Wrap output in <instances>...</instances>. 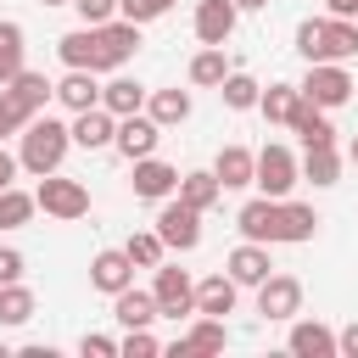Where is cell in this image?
<instances>
[{
	"label": "cell",
	"mask_w": 358,
	"mask_h": 358,
	"mask_svg": "<svg viewBox=\"0 0 358 358\" xmlns=\"http://www.w3.org/2000/svg\"><path fill=\"white\" fill-rule=\"evenodd\" d=\"M17 140H22L17 168H28L34 179H39V173H56V168H62V157L73 151V129H67L62 117H39V112L28 117V129H22Z\"/></svg>",
	"instance_id": "cell-1"
},
{
	"label": "cell",
	"mask_w": 358,
	"mask_h": 358,
	"mask_svg": "<svg viewBox=\"0 0 358 358\" xmlns=\"http://www.w3.org/2000/svg\"><path fill=\"white\" fill-rule=\"evenodd\" d=\"M296 50L308 62H352L358 56V22H347V17H308V22H296Z\"/></svg>",
	"instance_id": "cell-2"
},
{
	"label": "cell",
	"mask_w": 358,
	"mask_h": 358,
	"mask_svg": "<svg viewBox=\"0 0 358 358\" xmlns=\"http://www.w3.org/2000/svg\"><path fill=\"white\" fill-rule=\"evenodd\" d=\"M302 90V101H313V106H324V112H336V106H347L352 101V73L341 67V62H308V78L296 84Z\"/></svg>",
	"instance_id": "cell-3"
},
{
	"label": "cell",
	"mask_w": 358,
	"mask_h": 358,
	"mask_svg": "<svg viewBox=\"0 0 358 358\" xmlns=\"http://www.w3.org/2000/svg\"><path fill=\"white\" fill-rule=\"evenodd\" d=\"M252 185H257L263 196L285 201V196L302 185V168H296V157H291L285 145H263V151H257V162H252Z\"/></svg>",
	"instance_id": "cell-4"
},
{
	"label": "cell",
	"mask_w": 358,
	"mask_h": 358,
	"mask_svg": "<svg viewBox=\"0 0 358 358\" xmlns=\"http://www.w3.org/2000/svg\"><path fill=\"white\" fill-rule=\"evenodd\" d=\"M34 201L45 207V218H62V224H73V218L90 213V190H84L78 179H62V168H56V173H39Z\"/></svg>",
	"instance_id": "cell-5"
},
{
	"label": "cell",
	"mask_w": 358,
	"mask_h": 358,
	"mask_svg": "<svg viewBox=\"0 0 358 358\" xmlns=\"http://www.w3.org/2000/svg\"><path fill=\"white\" fill-rule=\"evenodd\" d=\"M157 235H162L168 252H196V246H201V213H196L190 201L168 196V201L157 207Z\"/></svg>",
	"instance_id": "cell-6"
},
{
	"label": "cell",
	"mask_w": 358,
	"mask_h": 358,
	"mask_svg": "<svg viewBox=\"0 0 358 358\" xmlns=\"http://www.w3.org/2000/svg\"><path fill=\"white\" fill-rule=\"evenodd\" d=\"M151 296H157V313H162V319H185V313H196V280H190L185 268H162V263H157Z\"/></svg>",
	"instance_id": "cell-7"
},
{
	"label": "cell",
	"mask_w": 358,
	"mask_h": 358,
	"mask_svg": "<svg viewBox=\"0 0 358 358\" xmlns=\"http://www.w3.org/2000/svg\"><path fill=\"white\" fill-rule=\"evenodd\" d=\"M257 313L274 319V324H291V319L302 313V280H296V274H268V280L257 285Z\"/></svg>",
	"instance_id": "cell-8"
},
{
	"label": "cell",
	"mask_w": 358,
	"mask_h": 358,
	"mask_svg": "<svg viewBox=\"0 0 358 358\" xmlns=\"http://www.w3.org/2000/svg\"><path fill=\"white\" fill-rule=\"evenodd\" d=\"M95 50H101V73H117V67L140 50V22H129V17L101 22V28H95Z\"/></svg>",
	"instance_id": "cell-9"
},
{
	"label": "cell",
	"mask_w": 358,
	"mask_h": 358,
	"mask_svg": "<svg viewBox=\"0 0 358 358\" xmlns=\"http://www.w3.org/2000/svg\"><path fill=\"white\" fill-rule=\"evenodd\" d=\"M157 140H162V123H157V117H145V112H129V117H117V134H112V145H117L129 162L151 157V151H157Z\"/></svg>",
	"instance_id": "cell-10"
},
{
	"label": "cell",
	"mask_w": 358,
	"mask_h": 358,
	"mask_svg": "<svg viewBox=\"0 0 358 358\" xmlns=\"http://www.w3.org/2000/svg\"><path fill=\"white\" fill-rule=\"evenodd\" d=\"M129 185H134V196H140V201H168V196L179 190V168H173V162H162V157L151 151V157H140V162H134V179H129Z\"/></svg>",
	"instance_id": "cell-11"
},
{
	"label": "cell",
	"mask_w": 358,
	"mask_h": 358,
	"mask_svg": "<svg viewBox=\"0 0 358 358\" xmlns=\"http://www.w3.org/2000/svg\"><path fill=\"white\" fill-rule=\"evenodd\" d=\"M235 229L241 241H263V246H280V201L274 196H257L235 213Z\"/></svg>",
	"instance_id": "cell-12"
},
{
	"label": "cell",
	"mask_w": 358,
	"mask_h": 358,
	"mask_svg": "<svg viewBox=\"0 0 358 358\" xmlns=\"http://www.w3.org/2000/svg\"><path fill=\"white\" fill-rule=\"evenodd\" d=\"M224 274H229L235 285H252V291H257V285L274 274V263H268V246H263V241H241V246L224 257Z\"/></svg>",
	"instance_id": "cell-13"
},
{
	"label": "cell",
	"mask_w": 358,
	"mask_h": 358,
	"mask_svg": "<svg viewBox=\"0 0 358 358\" xmlns=\"http://www.w3.org/2000/svg\"><path fill=\"white\" fill-rule=\"evenodd\" d=\"M73 145L78 151H106L112 145V134H117V117L106 112V106H84V112H73Z\"/></svg>",
	"instance_id": "cell-14"
},
{
	"label": "cell",
	"mask_w": 358,
	"mask_h": 358,
	"mask_svg": "<svg viewBox=\"0 0 358 358\" xmlns=\"http://www.w3.org/2000/svg\"><path fill=\"white\" fill-rule=\"evenodd\" d=\"M90 285L106 291V296H117L123 285H134V263H129V252H123V246L95 252V257H90Z\"/></svg>",
	"instance_id": "cell-15"
},
{
	"label": "cell",
	"mask_w": 358,
	"mask_h": 358,
	"mask_svg": "<svg viewBox=\"0 0 358 358\" xmlns=\"http://www.w3.org/2000/svg\"><path fill=\"white\" fill-rule=\"evenodd\" d=\"M285 352H296V358H336V330L319 324V319H291Z\"/></svg>",
	"instance_id": "cell-16"
},
{
	"label": "cell",
	"mask_w": 358,
	"mask_h": 358,
	"mask_svg": "<svg viewBox=\"0 0 358 358\" xmlns=\"http://www.w3.org/2000/svg\"><path fill=\"white\" fill-rule=\"evenodd\" d=\"M112 319H117L123 330H145V324H157L162 313H157V296H151V291H134V285H123V291L112 296Z\"/></svg>",
	"instance_id": "cell-17"
},
{
	"label": "cell",
	"mask_w": 358,
	"mask_h": 358,
	"mask_svg": "<svg viewBox=\"0 0 358 358\" xmlns=\"http://www.w3.org/2000/svg\"><path fill=\"white\" fill-rule=\"evenodd\" d=\"M229 347V330H224V319H213V313H201L179 341H173V352L179 358H196V352H224Z\"/></svg>",
	"instance_id": "cell-18"
},
{
	"label": "cell",
	"mask_w": 358,
	"mask_h": 358,
	"mask_svg": "<svg viewBox=\"0 0 358 358\" xmlns=\"http://www.w3.org/2000/svg\"><path fill=\"white\" fill-rule=\"evenodd\" d=\"M235 6L229 0H201L196 6V39L201 45H229V34H235Z\"/></svg>",
	"instance_id": "cell-19"
},
{
	"label": "cell",
	"mask_w": 358,
	"mask_h": 358,
	"mask_svg": "<svg viewBox=\"0 0 358 358\" xmlns=\"http://www.w3.org/2000/svg\"><path fill=\"white\" fill-rule=\"evenodd\" d=\"M56 101H62L67 112L101 106V84H95V73H90V67H67V73L56 78Z\"/></svg>",
	"instance_id": "cell-20"
},
{
	"label": "cell",
	"mask_w": 358,
	"mask_h": 358,
	"mask_svg": "<svg viewBox=\"0 0 358 358\" xmlns=\"http://www.w3.org/2000/svg\"><path fill=\"white\" fill-rule=\"evenodd\" d=\"M235 296H241V285H235L229 274H207V280H196V313L224 319V313H235Z\"/></svg>",
	"instance_id": "cell-21"
},
{
	"label": "cell",
	"mask_w": 358,
	"mask_h": 358,
	"mask_svg": "<svg viewBox=\"0 0 358 358\" xmlns=\"http://www.w3.org/2000/svg\"><path fill=\"white\" fill-rule=\"evenodd\" d=\"M285 129H296V140H302V145H336L330 112H324V106H313V101H302V106L291 112V123H285Z\"/></svg>",
	"instance_id": "cell-22"
},
{
	"label": "cell",
	"mask_w": 358,
	"mask_h": 358,
	"mask_svg": "<svg viewBox=\"0 0 358 358\" xmlns=\"http://www.w3.org/2000/svg\"><path fill=\"white\" fill-rule=\"evenodd\" d=\"M179 201H190L196 213H207V207H218L224 201V185H218V173L213 168H196V173H179V190H173Z\"/></svg>",
	"instance_id": "cell-23"
},
{
	"label": "cell",
	"mask_w": 358,
	"mask_h": 358,
	"mask_svg": "<svg viewBox=\"0 0 358 358\" xmlns=\"http://www.w3.org/2000/svg\"><path fill=\"white\" fill-rule=\"evenodd\" d=\"M319 235V213L308 207V201H280V241L285 246H302V241H313Z\"/></svg>",
	"instance_id": "cell-24"
},
{
	"label": "cell",
	"mask_w": 358,
	"mask_h": 358,
	"mask_svg": "<svg viewBox=\"0 0 358 358\" xmlns=\"http://www.w3.org/2000/svg\"><path fill=\"white\" fill-rule=\"evenodd\" d=\"M22 67H28V34H22V22L0 17V84H11Z\"/></svg>",
	"instance_id": "cell-25"
},
{
	"label": "cell",
	"mask_w": 358,
	"mask_h": 358,
	"mask_svg": "<svg viewBox=\"0 0 358 358\" xmlns=\"http://www.w3.org/2000/svg\"><path fill=\"white\" fill-rule=\"evenodd\" d=\"M56 56H62L67 67H90V73H101V50H95V28L84 22V28H73V34H62V39H56Z\"/></svg>",
	"instance_id": "cell-26"
},
{
	"label": "cell",
	"mask_w": 358,
	"mask_h": 358,
	"mask_svg": "<svg viewBox=\"0 0 358 358\" xmlns=\"http://www.w3.org/2000/svg\"><path fill=\"white\" fill-rule=\"evenodd\" d=\"M252 162H257V151H246V145H224V151L213 157V173H218L224 190H241V185H252Z\"/></svg>",
	"instance_id": "cell-27"
},
{
	"label": "cell",
	"mask_w": 358,
	"mask_h": 358,
	"mask_svg": "<svg viewBox=\"0 0 358 358\" xmlns=\"http://www.w3.org/2000/svg\"><path fill=\"white\" fill-rule=\"evenodd\" d=\"M101 106L112 112V117H129V112H145V84H134V78H112V84H101Z\"/></svg>",
	"instance_id": "cell-28"
},
{
	"label": "cell",
	"mask_w": 358,
	"mask_h": 358,
	"mask_svg": "<svg viewBox=\"0 0 358 358\" xmlns=\"http://www.w3.org/2000/svg\"><path fill=\"white\" fill-rule=\"evenodd\" d=\"M296 168H302V179L319 185V190L341 179V157H336V145H302V162H296Z\"/></svg>",
	"instance_id": "cell-29"
},
{
	"label": "cell",
	"mask_w": 358,
	"mask_h": 358,
	"mask_svg": "<svg viewBox=\"0 0 358 358\" xmlns=\"http://www.w3.org/2000/svg\"><path fill=\"white\" fill-rule=\"evenodd\" d=\"M0 90H11L28 112H45V101H56V84H50L45 73H34V67H22V73H17L11 84H0Z\"/></svg>",
	"instance_id": "cell-30"
},
{
	"label": "cell",
	"mask_w": 358,
	"mask_h": 358,
	"mask_svg": "<svg viewBox=\"0 0 358 358\" xmlns=\"http://www.w3.org/2000/svg\"><path fill=\"white\" fill-rule=\"evenodd\" d=\"M145 117H157L162 129L185 123V117H190V90H151V95H145Z\"/></svg>",
	"instance_id": "cell-31"
},
{
	"label": "cell",
	"mask_w": 358,
	"mask_h": 358,
	"mask_svg": "<svg viewBox=\"0 0 358 358\" xmlns=\"http://www.w3.org/2000/svg\"><path fill=\"white\" fill-rule=\"evenodd\" d=\"M224 73H229L224 45H201V50L190 56V84H196V90H218V84H224Z\"/></svg>",
	"instance_id": "cell-32"
},
{
	"label": "cell",
	"mask_w": 358,
	"mask_h": 358,
	"mask_svg": "<svg viewBox=\"0 0 358 358\" xmlns=\"http://www.w3.org/2000/svg\"><path fill=\"white\" fill-rule=\"evenodd\" d=\"M218 95H224V106H229V112H252V106H257V95H263V84H257L252 73H235V67H229V73H224V84H218Z\"/></svg>",
	"instance_id": "cell-33"
},
{
	"label": "cell",
	"mask_w": 358,
	"mask_h": 358,
	"mask_svg": "<svg viewBox=\"0 0 358 358\" xmlns=\"http://www.w3.org/2000/svg\"><path fill=\"white\" fill-rule=\"evenodd\" d=\"M296 106H302V90H296V84H268V90L257 95V112H263L268 123H291Z\"/></svg>",
	"instance_id": "cell-34"
},
{
	"label": "cell",
	"mask_w": 358,
	"mask_h": 358,
	"mask_svg": "<svg viewBox=\"0 0 358 358\" xmlns=\"http://www.w3.org/2000/svg\"><path fill=\"white\" fill-rule=\"evenodd\" d=\"M28 319H34V291H28L22 280H6V285H0V324L17 330V324H28Z\"/></svg>",
	"instance_id": "cell-35"
},
{
	"label": "cell",
	"mask_w": 358,
	"mask_h": 358,
	"mask_svg": "<svg viewBox=\"0 0 358 358\" xmlns=\"http://www.w3.org/2000/svg\"><path fill=\"white\" fill-rule=\"evenodd\" d=\"M34 213H39V201H34L28 190H17V185L0 190V229H22Z\"/></svg>",
	"instance_id": "cell-36"
},
{
	"label": "cell",
	"mask_w": 358,
	"mask_h": 358,
	"mask_svg": "<svg viewBox=\"0 0 358 358\" xmlns=\"http://www.w3.org/2000/svg\"><path fill=\"white\" fill-rule=\"evenodd\" d=\"M123 252H129V263H134V268H157L168 246H162V235H157V229H140V235H129V241H123Z\"/></svg>",
	"instance_id": "cell-37"
},
{
	"label": "cell",
	"mask_w": 358,
	"mask_h": 358,
	"mask_svg": "<svg viewBox=\"0 0 358 358\" xmlns=\"http://www.w3.org/2000/svg\"><path fill=\"white\" fill-rule=\"evenodd\" d=\"M28 117H34V112H28L11 90H0V140H6V134H22V129H28Z\"/></svg>",
	"instance_id": "cell-38"
},
{
	"label": "cell",
	"mask_w": 358,
	"mask_h": 358,
	"mask_svg": "<svg viewBox=\"0 0 358 358\" xmlns=\"http://www.w3.org/2000/svg\"><path fill=\"white\" fill-rule=\"evenodd\" d=\"M117 352H123V358H157V352H162V341H157V336H151V324H145V330H123Z\"/></svg>",
	"instance_id": "cell-39"
},
{
	"label": "cell",
	"mask_w": 358,
	"mask_h": 358,
	"mask_svg": "<svg viewBox=\"0 0 358 358\" xmlns=\"http://www.w3.org/2000/svg\"><path fill=\"white\" fill-rule=\"evenodd\" d=\"M168 11H173V0H117V17H129V22H157Z\"/></svg>",
	"instance_id": "cell-40"
},
{
	"label": "cell",
	"mask_w": 358,
	"mask_h": 358,
	"mask_svg": "<svg viewBox=\"0 0 358 358\" xmlns=\"http://www.w3.org/2000/svg\"><path fill=\"white\" fill-rule=\"evenodd\" d=\"M73 11H78L90 28H101V22H112V17H117V0H73Z\"/></svg>",
	"instance_id": "cell-41"
},
{
	"label": "cell",
	"mask_w": 358,
	"mask_h": 358,
	"mask_svg": "<svg viewBox=\"0 0 358 358\" xmlns=\"http://www.w3.org/2000/svg\"><path fill=\"white\" fill-rule=\"evenodd\" d=\"M78 352H84V358H117V336H101V330H90V336L78 341Z\"/></svg>",
	"instance_id": "cell-42"
},
{
	"label": "cell",
	"mask_w": 358,
	"mask_h": 358,
	"mask_svg": "<svg viewBox=\"0 0 358 358\" xmlns=\"http://www.w3.org/2000/svg\"><path fill=\"white\" fill-rule=\"evenodd\" d=\"M22 268H28V263H22V252H11V246H6V252H0V285H6V280H22Z\"/></svg>",
	"instance_id": "cell-43"
},
{
	"label": "cell",
	"mask_w": 358,
	"mask_h": 358,
	"mask_svg": "<svg viewBox=\"0 0 358 358\" xmlns=\"http://www.w3.org/2000/svg\"><path fill=\"white\" fill-rule=\"evenodd\" d=\"M336 352H347V358H358V319H352L347 330H336Z\"/></svg>",
	"instance_id": "cell-44"
},
{
	"label": "cell",
	"mask_w": 358,
	"mask_h": 358,
	"mask_svg": "<svg viewBox=\"0 0 358 358\" xmlns=\"http://www.w3.org/2000/svg\"><path fill=\"white\" fill-rule=\"evenodd\" d=\"M324 11H330V17H347V22H352V17H358V0H324Z\"/></svg>",
	"instance_id": "cell-45"
},
{
	"label": "cell",
	"mask_w": 358,
	"mask_h": 358,
	"mask_svg": "<svg viewBox=\"0 0 358 358\" xmlns=\"http://www.w3.org/2000/svg\"><path fill=\"white\" fill-rule=\"evenodd\" d=\"M11 179H17V157H11V151H0V190H6Z\"/></svg>",
	"instance_id": "cell-46"
},
{
	"label": "cell",
	"mask_w": 358,
	"mask_h": 358,
	"mask_svg": "<svg viewBox=\"0 0 358 358\" xmlns=\"http://www.w3.org/2000/svg\"><path fill=\"white\" fill-rule=\"evenodd\" d=\"M229 6H235V11H263L268 0H229Z\"/></svg>",
	"instance_id": "cell-47"
},
{
	"label": "cell",
	"mask_w": 358,
	"mask_h": 358,
	"mask_svg": "<svg viewBox=\"0 0 358 358\" xmlns=\"http://www.w3.org/2000/svg\"><path fill=\"white\" fill-rule=\"evenodd\" d=\"M347 157H352V162H358V134H352V140H347Z\"/></svg>",
	"instance_id": "cell-48"
},
{
	"label": "cell",
	"mask_w": 358,
	"mask_h": 358,
	"mask_svg": "<svg viewBox=\"0 0 358 358\" xmlns=\"http://www.w3.org/2000/svg\"><path fill=\"white\" fill-rule=\"evenodd\" d=\"M39 6H73V0H39Z\"/></svg>",
	"instance_id": "cell-49"
}]
</instances>
